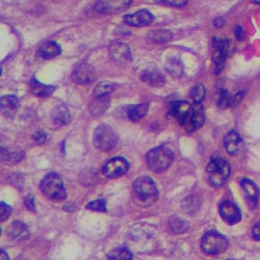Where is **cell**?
<instances>
[{
    "mask_svg": "<svg viewBox=\"0 0 260 260\" xmlns=\"http://www.w3.org/2000/svg\"><path fill=\"white\" fill-rule=\"evenodd\" d=\"M134 196L142 206H150L158 199V189L155 182L148 176H142L134 182Z\"/></svg>",
    "mask_w": 260,
    "mask_h": 260,
    "instance_id": "6da1fadb",
    "label": "cell"
},
{
    "mask_svg": "<svg viewBox=\"0 0 260 260\" xmlns=\"http://www.w3.org/2000/svg\"><path fill=\"white\" fill-rule=\"evenodd\" d=\"M173 159H174V154L172 150L164 146L150 150L146 156L148 168L155 173L166 171L172 165Z\"/></svg>",
    "mask_w": 260,
    "mask_h": 260,
    "instance_id": "7a4b0ae2",
    "label": "cell"
},
{
    "mask_svg": "<svg viewBox=\"0 0 260 260\" xmlns=\"http://www.w3.org/2000/svg\"><path fill=\"white\" fill-rule=\"evenodd\" d=\"M206 172L210 184L220 187L226 183L230 176V165L224 158L213 157L207 165Z\"/></svg>",
    "mask_w": 260,
    "mask_h": 260,
    "instance_id": "3957f363",
    "label": "cell"
},
{
    "mask_svg": "<svg viewBox=\"0 0 260 260\" xmlns=\"http://www.w3.org/2000/svg\"><path fill=\"white\" fill-rule=\"evenodd\" d=\"M40 187L46 197L54 201H62L67 196L62 179L56 173L47 174L41 181Z\"/></svg>",
    "mask_w": 260,
    "mask_h": 260,
    "instance_id": "277c9868",
    "label": "cell"
},
{
    "mask_svg": "<svg viewBox=\"0 0 260 260\" xmlns=\"http://www.w3.org/2000/svg\"><path fill=\"white\" fill-rule=\"evenodd\" d=\"M228 246L227 238L218 232L209 231L202 237L201 248L208 255L221 254L227 250Z\"/></svg>",
    "mask_w": 260,
    "mask_h": 260,
    "instance_id": "5b68a950",
    "label": "cell"
},
{
    "mask_svg": "<svg viewBox=\"0 0 260 260\" xmlns=\"http://www.w3.org/2000/svg\"><path fill=\"white\" fill-rule=\"evenodd\" d=\"M118 136L115 130L108 125H100L95 129L94 144L95 147L102 151H110L116 147Z\"/></svg>",
    "mask_w": 260,
    "mask_h": 260,
    "instance_id": "8992f818",
    "label": "cell"
},
{
    "mask_svg": "<svg viewBox=\"0 0 260 260\" xmlns=\"http://www.w3.org/2000/svg\"><path fill=\"white\" fill-rule=\"evenodd\" d=\"M230 42L229 40L213 39V52L212 60L214 62V73L218 75L224 68L226 58L229 53Z\"/></svg>",
    "mask_w": 260,
    "mask_h": 260,
    "instance_id": "52a82bcc",
    "label": "cell"
},
{
    "mask_svg": "<svg viewBox=\"0 0 260 260\" xmlns=\"http://www.w3.org/2000/svg\"><path fill=\"white\" fill-rule=\"evenodd\" d=\"M205 122V115H204V108L201 104H196L191 108L189 115L187 116L186 120L182 124L185 128L186 132L193 133L201 128Z\"/></svg>",
    "mask_w": 260,
    "mask_h": 260,
    "instance_id": "ba28073f",
    "label": "cell"
},
{
    "mask_svg": "<svg viewBox=\"0 0 260 260\" xmlns=\"http://www.w3.org/2000/svg\"><path fill=\"white\" fill-rule=\"evenodd\" d=\"M133 0H99L95 6V10L99 14H117L126 10Z\"/></svg>",
    "mask_w": 260,
    "mask_h": 260,
    "instance_id": "9c48e42d",
    "label": "cell"
},
{
    "mask_svg": "<svg viewBox=\"0 0 260 260\" xmlns=\"http://www.w3.org/2000/svg\"><path fill=\"white\" fill-rule=\"evenodd\" d=\"M129 164L123 157H115L103 167L104 175L108 178H118L126 174Z\"/></svg>",
    "mask_w": 260,
    "mask_h": 260,
    "instance_id": "30bf717a",
    "label": "cell"
},
{
    "mask_svg": "<svg viewBox=\"0 0 260 260\" xmlns=\"http://www.w3.org/2000/svg\"><path fill=\"white\" fill-rule=\"evenodd\" d=\"M96 78V71L95 69L89 63H82L77 66L73 73L72 79L74 82L79 84H88L95 80Z\"/></svg>",
    "mask_w": 260,
    "mask_h": 260,
    "instance_id": "8fae6325",
    "label": "cell"
},
{
    "mask_svg": "<svg viewBox=\"0 0 260 260\" xmlns=\"http://www.w3.org/2000/svg\"><path fill=\"white\" fill-rule=\"evenodd\" d=\"M220 214L223 220L229 225H235L242 220V213L233 202L224 201L220 206Z\"/></svg>",
    "mask_w": 260,
    "mask_h": 260,
    "instance_id": "7c38bea8",
    "label": "cell"
},
{
    "mask_svg": "<svg viewBox=\"0 0 260 260\" xmlns=\"http://www.w3.org/2000/svg\"><path fill=\"white\" fill-rule=\"evenodd\" d=\"M154 19L153 15L149 11L142 10L137 13L130 14L124 17V22L130 26H145L149 25Z\"/></svg>",
    "mask_w": 260,
    "mask_h": 260,
    "instance_id": "4fadbf2b",
    "label": "cell"
},
{
    "mask_svg": "<svg viewBox=\"0 0 260 260\" xmlns=\"http://www.w3.org/2000/svg\"><path fill=\"white\" fill-rule=\"evenodd\" d=\"M112 57L120 63H125L132 60V51L124 43H115L110 48Z\"/></svg>",
    "mask_w": 260,
    "mask_h": 260,
    "instance_id": "5bb4252c",
    "label": "cell"
},
{
    "mask_svg": "<svg viewBox=\"0 0 260 260\" xmlns=\"http://www.w3.org/2000/svg\"><path fill=\"white\" fill-rule=\"evenodd\" d=\"M9 236L14 241L21 242V241H25L29 237V230L27 229L26 225L22 222H13L8 230Z\"/></svg>",
    "mask_w": 260,
    "mask_h": 260,
    "instance_id": "9a60e30c",
    "label": "cell"
},
{
    "mask_svg": "<svg viewBox=\"0 0 260 260\" xmlns=\"http://www.w3.org/2000/svg\"><path fill=\"white\" fill-rule=\"evenodd\" d=\"M191 108L192 106H190L188 102L177 101L171 107V115L182 125L186 120L187 116L189 115Z\"/></svg>",
    "mask_w": 260,
    "mask_h": 260,
    "instance_id": "2e32d148",
    "label": "cell"
},
{
    "mask_svg": "<svg viewBox=\"0 0 260 260\" xmlns=\"http://www.w3.org/2000/svg\"><path fill=\"white\" fill-rule=\"evenodd\" d=\"M224 146L227 152L231 155H235L240 152L242 147V138L234 130L228 133L224 139Z\"/></svg>",
    "mask_w": 260,
    "mask_h": 260,
    "instance_id": "e0dca14e",
    "label": "cell"
},
{
    "mask_svg": "<svg viewBox=\"0 0 260 260\" xmlns=\"http://www.w3.org/2000/svg\"><path fill=\"white\" fill-rule=\"evenodd\" d=\"M52 120L57 126L67 125L71 121V113L64 104L56 105L52 111Z\"/></svg>",
    "mask_w": 260,
    "mask_h": 260,
    "instance_id": "ac0fdd59",
    "label": "cell"
},
{
    "mask_svg": "<svg viewBox=\"0 0 260 260\" xmlns=\"http://www.w3.org/2000/svg\"><path fill=\"white\" fill-rule=\"evenodd\" d=\"M241 185L242 188L244 189L245 196L249 202V204H251L252 207L256 206L257 202H258V198H259V190L256 186V184L251 181L250 179H243L241 181Z\"/></svg>",
    "mask_w": 260,
    "mask_h": 260,
    "instance_id": "d6986e66",
    "label": "cell"
},
{
    "mask_svg": "<svg viewBox=\"0 0 260 260\" xmlns=\"http://www.w3.org/2000/svg\"><path fill=\"white\" fill-rule=\"evenodd\" d=\"M142 80L151 86H161L165 83L164 75L156 69H150L143 72Z\"/></svg>",
    "mask_w": 260,
    "mask_h": 260,
    "instance_id": "ffe728a7",
    "label": "cell"
},
{
    "mask_svg": "<svg viewBox=\"0 0 260 260\" xmlns=\"http://www.w3.org/2000/svg\"><path fill=\"white\" fill-rule=\"evenodd\" d=\"M60 52H61V49L57 43L53 41H49L41 45V47L38 50V55L43 58H50V57L57 56L58 54H60Z\"/></svg>",
    "mask_w": 260,
    "mask_h": 260,
    "instance_id": "44dd1931",
    "label": "cell"
},
{
    "mask_svg": "<svg viewBox=\"0 0 260 260\" xmlns=\"http://www.w3.org/2000/svg\"><path fill=\"white\" fill-rule=\"evenodd\" d=\"M2 113L5 116H13L17 110H18V106H19V100L16 96H12V95H8L2 98Z\"/></svg>",
    "mask_w": 260,
    "mask_h": 260,
    "instance_id": "7402d4cb",
    "label": "cell"
},
{
    "mask_svg": "<svg viewBox=\"0 0 260 260\" xmlns=\"http://www.w3.org/2000/svg\"><path fill=\"white\" fill-rule=\"evenodd\" d=\"M108 106H110V97H95L90 104V111L94 116H100L106 112Z\"/></svg>",
    "mask_w": 260,
    "mask_h": 260,
    "instance_id": "603a6c76",
    "label": "cell"
},
{
    "mask_svg": "<svg viewBox=\"0 0 260 260\" xmlns=\"http://www.w3.org/2000/svg\"><path fill=\"white\" fill-rule=\"evenodd\" d=\"M30 88H31V92L38 97H48L55 90L54 86L43 84L36 79H32V81L30 83Z\"/></svg>",
    "mask_w": 260,
    "mask_h": 260,
    "instance_id": "cb8c5ba5",
    "label": "cell"
},
{
    "mask_svg": "<svg viewBox=\"0 0 260 260\" xmlns=\"http://www.w3.org/2000/svg\"><path fill=\"white\" fill-rule=\"evenodd\" d=\"M148 39L153 42V43H167L170 42L173 39V34L170 30H166V29H156V30H152L150 31L148 35Z\"/></svg>",
    "mask_w": 260,
    "mask_h": 260,
    "instance_id": "d4e9b609",
    "label": "cell"
},
{
    "mask_svg": "<svg viewBox=\"0 0 260 260\" xmlns=\"http://www.w3.org/2000/svg\"><path fill=\"white\" fill-rule=\"evenodd\" d=\"M167 71L174 77H181L183 74V66L181 61L176 57H171L166 63Z\"/></svg>",
    "mask_w": 260,
    "mask_h": 260,
    "instance_id": "484cf974",
    "label": "cell"
},
{
    "mask_svg": "<svg viewBox=\"0 0 260 260\" xmlns=\"http://www.w3.org/2000/svg\"><path fill=\"white\" fill-rule=\"evenodd\" d=\"M148 112V105L147 104H138V105H133L129 107L128 110V118L137 122L144 118Z\"/></svg>",
    "mask_w": 260,
    "mask_h": 260,
    "instance_id": "4316f807",
    "label": "cell"
},
{
    "mask_svg": "<svg viewBox=\"0 0 260 260\" xmlns=\"http://www.w3.org/2000/svg\"><path fill=\"white\" fill-rule=\"evenodd\" d=\"M117 88V84L115 82L111 81H104L100 82L94 90V96L95 97H103L108 96L112 92H114Z\"/></svg>",
    "mask_w": 260,
    "mask_h": 260,
    "instance_id": "83f0119b",
    "label": "cell"
},
{
    "mask_svg": "<svg viewBox=\"0 0 260 260\" xmlns=\"http://www.w3.org/2000/svg\"><path fill=\"white\" fill-rule=\"evenodd\" d=\"M205 95H206V89L203 84L198 83L192 86V89L190 91V97L194 103L201 104V102L205 98Z\"/></svg>",
    "mask_w": 260,
    "mask_h": 260,
    "instance_id": "f1b7e54d",
    "label": "cell"
},
{
    "mask_svg": "<svg viewBox=\"0 0 260 260\" xmlns=\"http://www.w3.org/2000/svg\"><path fill=\"white\" fill-rule=\"evenodd\" d=\"M110 260H133V254L126 248H117L108 254Z\"/></svg>",
    "mask_w": 260,
    "mask_h": 260,
    "instance_id": "f546056e",
    "label": "cell"
},
{
    "mask_svg": "<svg viewBox=\"0 0 260 260\" xmlns=\"http://www.w3.org/2000/svg\"><path fill=\"white\" fill-rule=\"evenodd\" d=\"M169 227L174 233H183L188 229L187 223L178 218H171L169 220Z\"/></svg>",
    "mask_w": 260,
    "mask_h": 260,
    "instance_id": "4dcf8cb0",
    "label": "cell"
},
{
    "mask_svg": "<svg viewBox=\"0 0 260 260\" xmlns=\"http://www.w3.org/2000/svg\"><path fill=\"white\" fill-rule=\"evenodd\" d=\"M218 104L222 108L233 106V96H231L226 90H221L219 93Z\"/></svg>",
    "mask_w": 260,
    "mask_h": 260,
    "instance_id": "1f68e13d",
    "label": "cell"
},
{
    "mask_svg": "<svg viewBox=\"0 0 260 260\" xmlns=\"http://www.w3.org/2000/svg\"><path fill=\"white\" fill-rule=\"evenodd\" d=\"M156 4L167 6V7H174V8H182L186 6L188 0H154Z\"/></svg>",
    "mask_w": 260,
    "mask_h": 260,
    "instance_id": "d6a6232c",
    "label": "cell"
},
{
    "mask_svg": "<svg viewBox=\"0 0 260 260\" xmlns=\"http://www.w3.org/2000/svg\"><path fill=\"white\" fill-rule=\"evenodd\" d=\"M86 208L93 210V211H98V212H105L106 211V205L104 200H95L92 201L86 205Z\"/></svg>",
    "mask_w": 260,
    "mask_h": 260,
    "instance_id": "836d02e7",
    "label": "cell"
},
{
    "mask_svg": "<svg viewBox=\"0 0 260 260\" xmlns=\"http://www.w3.org/2000/svg\"><path fill=\"white\" fill-rule=\"evenodd\" d=\"M11 212H12V208L6 204L5 202H2L0 203V213H2V221H6L9 216L11 215Z\"/></svg>",
    "mask_w": 260,
    "mask_h": 260,
    "instance_id": "e575fe53",
    "label": "cell"
},
{
    "mask_svg": "<svg viewBox=\"0 0 260 260\" xmlns=\"http://www.w3.org/2000/svg\"><path fill=\"white\" fill-rule=\"evenodd\" d=\"M34 140L40 144V145H43L46 141H47V135L45 133L43 132H38L35 136H34Z\"/></svg>",
    "mask_w": 260,
    "mask_h": 260,
    "instance_id": "d590c367",
    "label": "cell"
},
{
    "mask_svg": "<svg viewBox=\"0 0 260 260\" xmlns=\"http://www.w3.org/2000/svg\"><path fill=\"white\" fill-rule=\"evenodd\" d=\"M25 205L26 207L31 210V211H36V206H35V200H34V196H27L25 198Z\"/></svg>",
    "mask_w": 260,
    "mask_h": 260,
    "instance_id": "8d00e7d4",
    "label": "cell"
},
{
    "mask_svg": "<svg viewBox=\"0 0 260 260\" xmlns=\"http://www.w3.org/2000/svg\"><path fill=\"white\" fill-rule=\"evenodd\" d=\"M234 32H235V37L237 38V40L240 41H243L244 38H245V32H244V29L241 25H237L235 26V29H234Z\"/></svg>",
    "mask_w": 260,
    "mask_h": 260,
    "instance_id": "74e56055",
    "label": "cell"
},
{
    "mask_svg": "<svg viewBox=\"0 0 260 260\" xmlns=\"http://www.w3.org/2000/svg\"><path fill=\"white\" fill-rule=\"evenodd\" d=\"M253 238L255 241H260V222H258L253 228Z\"/></svg>",
    "mask_w": 260,
    "mask_h": 260,
    "instance_id": "f35d334b",
    "label": "cell"
},
{
    "mask_svg": "<svg viewBox=\"0 0 260 260\" xmlns=\"http://www.w3.org/2000/svg\"><path fill=\"white\" fill-rule=\"evenodd\" d=\"M224 23H225V21H224V19H223V18L216 19V20H214V22H213V24H214V26H215L216 28L222 27V26L224 25Z\"/></svg>",
    "mask_w": 260,
    "mask_h": 260,
    "instance_id": "ab89813d",
    "label": "cell"
},
{
    "mask_svg": "<svg viewBox=\"0 0 260 260\" xmlns=\"http://www.w3.org/2000/svg\"><path fill=\"white\" fill-rule=\"evenodd\" d=\"M2 260H9V256L6 251L2 250Z\"/></svg>",
    "mask_w": 260,
    "mask_h": 260,
    "instance_id": "60d3db41",
    "label": "cell"
},
{
    "mask_svg": "<svg viewBox=\"0 0 260 260\" xmlns=\"http://www.w3.org/2000/svg\"><path fill=\"white\" fill-rule=\"evenodd\" d=\"M253 3H255L257 5H260V0H253Z\"/></svg>",
    "mask_w": 260,
    "mask_h": 260,
    "instance_id": "b9f144b4",
    "label": "cell"
},
{
    "mask_svg": "<svg viewBox=\"0 0 260 260\" xmlns=\"http://www.w3.org/2000/svg\"><path fill=\"white\" fill-rule=\"evenodd\" d=\"M228 260H229V259H228ZM230 260H232V259H230Z\"/></svg>",
    "mask_w": 260,
    "mask_h": 260,
    "instance_id": "7bdbcfd3",
    "label": "cell"
}]
</instances>
